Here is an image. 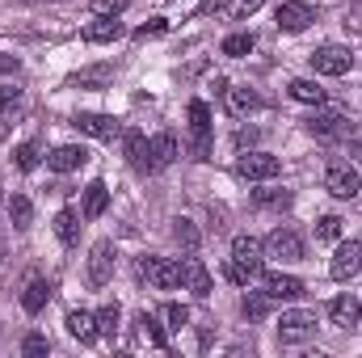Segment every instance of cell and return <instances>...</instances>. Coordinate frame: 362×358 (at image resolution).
I'll list each match as a JSON object with an SVG mask.
<instances>
[{
    "mask_svg": "<svg viewBox=\"0 0 362 358\" xmlns=\"http://www.w3.org/2000/svg\"><path fill=\"white\" fill-rule=\"evenodd\" d=\"M262 262H266V245L257 236H236L232 241V258H228V278L245 287L249 278L262 274Z\"/></svg>",
    "mask_w": 362,
    "mask_h": 358,
    "instance_id": "6da1fadb",
    "label": "cell"
},
{
    "mask_svg": "<svg viewBox=\"0 0 362 358\" xmlns=\"http://www.w3.org/2000/svg\"><path fill=\"white\" fill-rule=\"evenodd\" d=\"M308 59H312V72H316V76H346V72L354 68V51L341 47V42H325V47H316Z\"/></svg>",
    "mask_w": 362,
    "mask_h": 358,
    "instance_id": "7a4b0ae2",
    "label": "cell"
},
{
    "mask_svg": "<svg viewBox=\"0 0 362 358\" xmlns=\"http://www.w3.org/2000/svg\"><path fill=\"white\" fill-rule=\"evenodd\" d=\"M303 127L316 139H346V135H354V122L346 114H337V110H316L312 118H303Z\"/></svg>",
    "mask_w": 362,
    "mask_h": 358,
    "instance_id": "3957f363",
    "label": "cell"
},
{
    "mask_svg": "<svg viewBox=\"0 0 362 358\" xmlns=\"http://www.w3.org/2000/svg\"><path fill=\"white\" fill-rule=\"evenodd\" d=\"M122 156H127V165L135 173H156V165H152V139L139 127H127L122 131Z\"/></svg>",
    "mask_w": 362,
    "mask_h": 358,
    "instance_id": "277c9868",
    "label": "cell"
},
{
    "mask_svg": "<svg viewBox=\"0 0 362 358\" xmlns=\"http://www.w3.org/2000/svg\"><path fill=\"white\" fill-rule=\"evenodd\" d=\"M139 278H148L156 291H173V287H181V262H173V258H139Z\"/></svg>",
    "mask_w": 362,
    "mask_h": 358,
    "instance_id": "5b68a950",
    "label": "cell"
},
{
    "mask_svg": "<svg viewBox=\"0 0 362 358\" xmlns=\"http://www.w3.org/2000/svg\"><path fill=\"white\" fill-rule=\"evenodd\" d=\"M316 333V312H308V308H291V312H282V321H278V337L286 342V346H299V342H308Z\"/></svg>",
    "mask_w": 362,
    "mask_h": 358,
    "instance_id": "8992f818",
    "label": "cell"
},
{
    "mask_svg": "<svg viewBox=\"0 0 362 358\" xmlns=\"http://www.w3.org/2000/svg\"><path fill=\"white\" fill-rule=\"evenodd\" d=\"M189 135H194V161H211V105L189 101Z\"/></svg>",
    "mask_w": 362,
    "mask_h": 358,
    "instance_id": "52a82bcc",
    "label": "cell"
},
{
    "mask_svg": "<svg viewBox=\"0 0 362 358\" xmlns=\"http://www.w3.org/2000/svg\"><path fill=\"white\" fill-rule=\"evenodd\" d=\"M274 21H278V30L299 34V30H308V25L316 21V8H312L308 0H282V4L274 8Z\"/></svg>",
    "mask_w": 362,
    "mask_h": 358,
    "instance_id": "ba28073f",
    "label": "cell"
},
{
    "mask_svg": "<svg viewBox=\"0 0 362 358\" xmlns=\"http://www.w3.org/2000/svg\"><path fill=\"white\" fill-rule=\"evenodd\" d=\"M236 173L245 181H270L282 173V161L270 156V152H245L240 161H236Z\"/></svg>",
    "mask_w": 362,
    "mask_h": 358,
    "instance_id": "9c48e42d",
    "label": "cell"
},
{
    "mask_svg": "<svg viewBox=\"0 0 362 358\" xmlns=\"http://www.w3.org/2000/svg\"><path fill=\"white\" fill-rule=\"evenodd\" d=\"M262 245H266V258H274V262H299L303 258V241L291 228H274Z\"/></svg>",
    "mask_w": 362,
    "mask_h": 358,
    "instance_id": "30bf717a",
    "label": "cell"
},
{
    "mask_svg": "<svg viewBox=\"0 0 362 358\" xmlns=\"http://www.w3.org/2000/svg\"><path fill=\"white\" fill-rule=\"evenodd\" d=\"M358 270H362V241H341L337 253H333V262H329V274L337 282H350Z\"/></svg>",
    "mask_w": 362,
    "mask_h": 358,
    "instance_id": "8fae6325",
    "label": "cell"
},
{
    "mask_svg": "<svg viewBox=\"0 0 362 358\" xmlns=\"http://www.w3.org/2000/svg\"><path fill=\"white\" fill-rule=\"evenodd\" d=\"M325 190H329L333 198H354V194L362 190V181H358V173H354L350 165L333 161V165L325 169Z\"/></svg>",
    "mask_w": 362,
    "mask_h": 358,
    "instance_id": "7c38bea8",
    "label": "cell"
},
{
    "mask_svg": "<svg viewBox=\"0 0 362 358\" xmlns=\"http://www.w3.org/2000/svg\"><path fill=\"white\" fill-rule=\"evenodd\" d=\"M114 245L110 241H97L89 253V287H105L110 278H114Z\"/></svg>",
    "mask_w": 362,
    "mask_h": 358,
    "instance_id": "4fadbf2b",
    "label": "cell"
},
{
    "mask_svg": "<svg viewBox=\"0 0 362 358\" xmlns=\"http://www.w3.org/2000/svg\"><path fill=\"white\" fill-rule=\"evenodd\" d=\"M72 127H76L81 135H93V139H114V135H122V127H118L114 114H76Z\"/></svg>",
    "mask_w": 362,
    "mask_h": 358,
    "instance_id": "5bb4252c",
    "label": "cell"
},
{
    "mask_svg": "<svg viewBox=\"0 0 362 358\" xmlns=\"http://www.w3.org/2000/svg\"><path fill=\"white\" fill-rule=\"evenodd\" d=\"M89 165V152L81 148V144H59L51 156H47V169L51 173H76V169H85Z\"/></svg>",
    "mask_w": 362,
    "mask_h": 358,
    "instance_id": "9a60e30c",
    "label": "cell"
},
{
    "mask_svg": "<svg viewBox=\"0 0 362 358\" xmlns=\"http://www.w3.org/2000/svg\"><path fill=\"white\" fill-rule=\"evenodd\" d=\"M262 291H266L270 299H299V295H303V278L282 274V270H270V274H262Z\"/></svg>",
    "mask_w": 362,
    "mask_h": 358,
    "instance_id": "2e32d148",
    "label": "cell"
},
{
    "mask_svg": "<svg viewBox=\"0 0 362 358\" xmlns=\"http://www.w3.org/2000/svg\"><path fill=\"white\" fill-rule=\"evenodd\" d=\"M135 337H139L144 346H152V350H169V329H165L152 312H139V316H135Z\"/></svg>",
    "mask_w": 362,
    "mask_h": 358,
    "instance_id": "e0dca14e",
    "label": "cell"
},
{
    "mask_svg": "<svg viewBox=\"0 0 362 358\" xmlns=\"http://www.w3.org/2000/svg\"><path fill=\"white\" fill-rule=\"evenodd\" d=\"M329 321H333L337 329H354L362 321V299L358 295H337V299L329 304Z\"/></svg>",
    "mask_w": 362,
    "mask_h": 358,
    "instance_id": "ac0fdd59",
    "label": "cell"
},
{
    "mask_svg": "<svg viewBox=\"0 0 362 358\" xmlns=\"http://www.w3.org/2000/svg\"><path fill=\"white\" fill-rule=\"evenodd\" d=\"M64 325H68V333H72V337H76L81 346L97 342V333H101V329H97V312H89V308H72Z\"/></svg>",
    "mask_w": 362,
    "mask_h": 358,
    "instance_id": "d6986e66",
    "label": "cell"
},
{
    "mask_svg": "<svg viewBox=\"0 0 362 358\" xmlns=\"http://www.w3.org/2000/svg\"><path fill=\"white\" fill-rule=\"evenodd\" d=\"M181 282H185L198 299H206V295H211V270L202 266L198 258H185V262H181Z\"/></svg>",
    "mask_w": 362,
    "mask_h": 358,
    "instance_id": "ffe728a7",
    "label": "cell"
},
{
    "mask_svg": "<svg viewBox=\"0 0 362 358\" xmlns=\"http://www.w3.org/2000/svg\"><path fill=\"white\" fill-rule=\"evenodd\" d=\"M105 207H110V185L105 181H89L85 185V198H81V215L85 219H101Z\"/></svg>",
    "mask_w": 362,
    "mask_h": 358,
    "instance_id": "44dd1931",
    "label": "cell"
},
{
    "mask_svg": "<svg viewBox=\"0 0 362 358\" xmlns=\"http://www.w3.org/2000/svg\"><path fill=\"white\" fill-rule=\"evenodd\" d=\"M47 299H51V278L34 274V278L25 282V291H21V308L34 316V312H42V308H47Z\"/></svg>",
    "mask_w": 362,
    "mask_h": 358,
    "instance_id": "7402d4cb",
    "label": "cell"
},
{
    "mask_svg": "<svg viewBox=\"0 0 362 358\" xmlns=\"http://www.w3.org/2000/svg\"><path fill=\"white\" fill-rule=\"evenodd\" d=\"M173 161H177V135H173V131L152 135V165H156V173H160V169H169Z\"/></svg>",
    "mask_w": 362,
    "mask_h": 358,
    "instance_id": "603a6c76",
    "label": "cell"
},
{
    "mask_svg": "<svg viewBox=\"0 0 362 358\" xmlns=\"http://www.w3.org/2000/svg\"><path fill=\"white\" fill-rule=\"evenodd\" d=\"M114 38H122V21L118 17H101V21H93L85 25V42H114Z\"/></svg>",
    "mask_w": 362,
    "mask_h": 358,
    "instance_id": "cb8c5ba5",
    "label": "cell"
},
{
    "mask_svg": "<svg viewBox=\"0 0 362 358\" xmlns=\"http://www.w3.org/2000/svg\"><path fill=\"white\" fill-rule=\"evenodd\" d=\"M8 219H13L17 232H25V228L34 224V202H30L25 194H13V198H8Z\"/></svg>",
    "mask_w": 362,
    "mask_h": 358,
    "instance_id": "d4e9b609",
    "label": "cell"
},
{
    "mask_svg": "<svg viewBox=\"0 0 362 358\" xmlns=\"http://www.w3.org/2000/svg\"><path fill=\"white\" fill-rule=\"evenodd\" d=\"M286 93H291L295 101H303V105H325V89H320L316 81H303V76H299V81L286 85Z\"/></svg>",
    "mask_w": 362,
    "mask_h": 358,
    "instance_id": "484cf974",
    "label": "cell"
},
{
    "mask_svg": "<svg viewBox=\"0 0 362 358\" xmlns=\"http://www.w3.org/2000/svg\"><path fill=\"white\" fill-rule=\"evenodd\" d=\"M55 236H59V245H76V236H81V219H76V211H59L55 215Z\"/></svg>",
    "mask_w": 362,
    "mask_h": 358,
    "instance_id": "4316f807",
    "label": "cell"
},
{
    "mask_svg": "<svg viewBox=\"0 0 362 358\" xmlns=\"http://www.w3.org/2000/svg\"><path fill=\"white\" fill-rule=\"evenodd\" d=\"M173 241H177L185 253H194V249L202 245V232L194 228V219H185V215H181V219H173Z\"/></svg>",
    "mask_w": 362,
    "mask_h": 358,
    "instance_id": "83f0119b",
    "label": "cell"
},
{
    "mask_svg": "<svg viewBox=\"0 0 362 358\" xmlns=\"http://www.w3.org/2000/svg\"><path fill=\"white\" fill-rule=\"evenodd\" d=\"M228 105H232V114H253L262 105V97L249 89V85H240V89H228Z\"/></svg>",
    "mask_w": 362,
    "mask_h": 358,
    "instance_id": "f1b7e54d",
    "label": "cell"
},
{
    "mask_svg": "<svg viewBox=\"0 0 362 358\" xmlns=\"http://www.w3.org/2000/svg\"><path fill=\"white\" fill-rule=\"evenodd\" d=\"M249 51H253V34H228L223 38V55L228 59H245Z\"/></svg>",
    "mask_w": 362,
    "mask_h": 358,
    "instance_id": "f546056e",
    "label": "cell"
},
{
    "mask_svg": "<svg viewBox=\"0 0 362 358\" xmlns=\"http://www.w3.org/2000/svg\"><path fill=\"white\" fill-rule=\"evenodd\" d=\"M316 241H325V245L341 241V215H320L316 219Z\"/></svg>",
    "mask_w": 362,
    "mask_h": 358,
    "instance_id": "4dcf8cb0",
    "label": "cell"
},
{
    "mask_svg": "<svg viewBox=\"0 0 362 358\" xmlns=\"http://www.w3.org/2000/svg\"><path fill=\"white\" fill-rule=\"evenodd\" d=\"M13 161H17V169H21V173H30V169H38V161H42V156H38V144H34V139H30V144H17V152H13Z\"/></svg>",
    "mask_w": 362,
    "mask_h": 358,
    "instance_id": "1f68e13d",
    "label": "cell"
},
{
    "mask_svg": "<svg viewBox=\"0 0 362 358\" xmlns=\"http://www.w3.org/2000/svg\"><path fill=\"white\" fill-rule=\"evenodd\" d=\"M266 308H270V295H266V291H262V295H245V299H240L245 321H262V316H266Z\"/></svg>",
    "mask_w": 362,
    "mask_h": 358,
    "instance_id": "d6a6232c",
    "label": "cell"
},
{
    "mask_svg": "<svg viewBox=\"0 0 362 358\" xmlns=\"http://www.w3.org/2000/svg\"><path fill=\"white\" fill-rule=\"evenodd\" d=\"M118 321H122V308H118V304H105V308L97 312V329H101L105 337H114V333H118Z\"/></svg>",
    "mask_w": 362,
    "mask_h": 358,
    "instance_id": "836d02e7",
    "label": "cell"
},
{
    "mask_svg": "<svg viewBox=\"0 0 362 358\" xmlns=\"http://www.w3.org/2000/svg\"><path fill=\"white\" fill-rule=\"evenodd\" d=\"M165 321H169L165 329H173V333H181V329L189 325V308H185V304H165Z\"/></svg>",
    "mask_w": 362,
    "mask_h": 358,
    "instance_id": "e575fe53",
    "label": "cell"
},
{
    "mask_svg": "<svg viewBox=\"0 0 362 358\" xmlns=\"http://www.w3.org/2000/svg\"><path fill=\"white\" fill-rule=\"evenodd\" d=\"M110 81V68H89V72H76L72 76V85L76 89H89V85H105Z\"/></svg>",
    "mask_w": 362,
    "mask_h": 358,
    "instance_id": "d590c367",
    "label": "cell"
},
{
    "mask_svg": "<svg viewBox=\"0 0 362 358\" xmlns=\"http://www.w3.org/2000/svg\"><path fill=\"white\" fill-rule=\"evenodd\" d=\"M131 0H93V17H122Z\"/></svg>",
    "mask_w": 362,
    "mask_h": 358,
    "instance_id": "8d00e7d4",
    "label": "cell"
},
{
    "mask_svg": "<svg viewBox=\"0 0 362 358\" xmlns=\"http://www.w3.org/2000/svg\"><path fill=\"white\" fill-rule=\"evenodd\" d=\"M257 202H262V207H278V211H282V207H291V194H286V190H257Z\"/></svg>",
    "mask_w": 362,
    "mask_h": 358,
    "instance_id": "74e56055",
    "label": "cell"
},
{
    "mask_svg": "<svg viewBox=\"0 0 362 358\" xmlns=\"http://www.w3.org/2000/svg\"><path fill=\"white\" fill-rule=\"evenodd\" d=\"M51 350V342L42 337V333H30L25 342H21V354H30V358H38V354H47Z\"/></svg>",
    "mask_w": 362,
    "mask_h": 358,
    "instance_id": "f35d334b",
    "label": "cell"
},
{
    "mask_svg": "<svg viewBox=\"0 0 362 358\" xmlns=\"http://www.w3.org/2000/svg\"><path fill=\"white\" fill-rule=\"evenodd\" d=\"M17 105H21V89L0 85V114H8V110H17Z\"/></svg>",
    "mask_w": 362,
    "mask_h": 358,
    "instance_id": "ab89813d",
    "label": "cell"
},
{
    "mask_svg": "<svg viewBox=\"0 0 362 358\" xmlns=\"http://www.w3.org/2000/svg\"><path fill=\"white\" fill-rule=\"evenodd\" d=\"M165 30H169V25H165V17H152L148 25H139V30H135V38H156V34H165Z\"/></svg>",
    "mask_w": 362,
    "mask_h": 358,
    "instance_id": "60d3db41",
    "label": "cell"
},
{
    "mask_svg": "<svg viewBox=\"0 0 362 358\" xmlns=\"http://www.w3.org/2000/svg\"><path fill=\"white\" fill-rule=\"evenodd\" d=\"M253 144H257V131H253V127H240V135H236V148L245 152V148H253Z\"/></svg>",
    "mask_w": 362,
    "mask_h": 358,
    "instance_id": "b9f144b4",
    "label": "cell"
},
{
    "mask_svg": "<svg viewBox=\"0 0 362 358\" xmlns=\"http://www.w3.org/2000/svg\"><path fill=\"white\" fill-rule=\"evenodd\" d=\"M257 8H262V0H236L232 13H236V17H249V13H257Z\"/></svg>",
    "mask_w": 362,
    "mask_h": 358,
    "instance_id": "7bdbcfd3",
    "label": "cell"
},
{
    "mask_svg": "<svg viewBox=\"0 0 362 358\" xmlns=\"http://www.w3.org/2000/svg\"><path fill=\"white\" fill-rule=\"evenodd\" d=\"M223 8H228V0H202V8H198V13H202V17H211V13H223Z\"/></svg>",
    "mask_w": 362,
    "mask_h": 358,
    "instance_id": "ee69618b",
    "label": "cell"
},
{
    "mask_svg": "<svg viewBox=\"0 0 362 358\" xmlns=\"http://www.w3.org/2000/svg\"><path fill=\"white\" fill-rule=\"evenodd\" d=\"M0 253H4V241H0Z\"/></svg>",
    "mask_w": 362,
    "mask_h": 358,
    "instance_id": "f6af8a7d",
    "label": "cell"
}]
</instances>
